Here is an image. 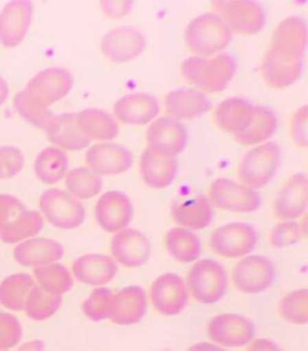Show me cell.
<instances>
[{
    "label": "cell",
    "instance_id": "cell-17",
    "mask_svg": "<svg viewBox=\"0 0 308 351\" xmlns=\"http://www.w3.org/2000/svg\"><path fill=\"white\" fill-rule=\"evenodd\" d=\"M100 47L108 60L113 63H127L143 52L146 39L135 28L121 27L104 35Z\"/></svg>",
    "mask_w": 308,
    "mask_h": 351
},
{
    "label": "cell",
    "instance_id": "cell-2",
    "mask_svg": "<svg viewBox=\"0 0 308 351\" xmlns=\"http://www.w3.org/2000/svg\"><path fill=\"white\" fill-rule=\"evenodd\" d=\"M231 35L229 27L220 16L205 14L188 25L185 41L191 53L206 58L222 52L229 45Z\"/></svg>",
    "mask_w": 308,
    "mask_h": 351
},
{
    "label": "cell",
    "instance_id": "cell-37",
    "mask_svg": "<svg viewBox=\"0 0 308 351\" xmlns=\"http://www.w3.org/2000/svg\"><path fill=\"white\" fill-rule=\"evenodd\" d=\"M303 63L283 64L265 56L261 64V75L270 88L283 89L298 81L303 73Z\"/></svg>",
    "mask_w": 308,
    "mask_h": 351
},
{
    "label": "cell",
    "instance_id": "cell-46",
    "mask_svg": "<svg viewBox=\"0 0 308 351\" xmlns=\"http://www.w3.org/2000/svg\"><path fill=\"white\" fill-rule=\"evenodd\" d=\"M25 210L23 202L12 195H0V230Z\"/></svg>",
    "mask_w": 308,
    "mask_h": 351
},
{
    "label": "cell",
    "instance_id": "cell-7",
    "mask_svg": "<svg viewBox=\"0 0 308 351\" xmlns=\"http://www.w3.org/2000/svg\"><path fill=\"white\" fill-rule=\"evenodd\" d=\"M258 234L247 223H229L211 234L210 247L213 253L226 258H244L254 250Z\"/></svg>",
    "mask_w": 308,
    "mask_h": 351
},
{
    "label": "cell",
    "instance_id": "cell-33",
    "mask_svg": "<svg viewBox=\"0 0 308 351\" xmlns=\"http://www.w3.org/2000/svg\"><path fill=\"white\" fill-rule=\"evenodd\" d=\"M165 244L169 254L178 263H194L200 256V239L191 230L174 228L167 232Z\"/></svg>",
    "mask_w": 308,
    "mask_h": 351
},
{
    "label": "cell",
    "instance_id": "cell-36",
    "mask_svg": "<svg viewBox=\"0 0 308 351\" xmlns=\"http://www.w3.org/2000/svg\"><path fill=\"white\" fill-rule=\"evenodd\" d=\"M277 129V118L265 108H254V117L247 130L235 135L236 141L245 146H254L269 140Z\"/></svg>",
    "mask_w": 308,
    "mask_h": 351
},
{
    "label": "cell",
    "instance_id": "cell-40",
    "mask_svg": "<svg viewBox=\"0 0 308 351\" xmlns=\"http://www.w3.org/2000/svg\"><path fill=\"white\" fill-rule=\"evenodd\" d=\"M284 320L295 325H306L308 322V290L300 289L284 296L279 306Z\"/></svg>",
    "mask_w": 308,
    "mask_h": 351
},
{
    "label": "cell",
    "instance_id": "cell-24",
    "mask_svg": "<svg viewBox=\"0 0 308 351\" xmlns=\"http://www.w3.org/2000/svg\"><path fill=\"white\" fill-rule=\"evenodd\" d=\"M44 132L51 141L69 151H81L91 143L88 137L80 130L78 113L54 114Z\"/></svg>",
    "mask_w": 308,
    "mask_h": 351
},
{
    "label": "cell",
    "instance_id": "cell-25",
    "mask_svg": "<svg viewBox=\"0 0 308 351\" xmlns=\"http://www.w3.org/2000/svg\"><path fill=\"white\" fill-rule=\"evenodd\" d=\"M64 256L62 244L51 239H28L14 249V258L25 267H40L56 263Z\"/></svg>",
    "mask_w": 308,
    "mask_h": 351
},
{
    "label": "cell",
    "instance_id": "cell-41",
    "mask_svg": "<svg viewBox=\"0 0 308 351\" xmlns=\"http://www.w3.org/2000/svg\"><path fill=\"white\" fill-rule=\"evenodd\" d=\"M115 293L108 288L95 289L82 306L84 315L92 322L110 320L112 317Z\"/></svg>",
    "mask_w": 308,
    "mask_h": 351
},
{
    "label": "cell",
    "instance_id": "cell-49",
    "mask_svg": "<svg viewBox=\"0 0 308 351\" xmlns=\"http://www.w3.org/2000/svg\"><path fill=\"white\" fill-rule=\"evenodd\" d=\"M104 5H106L105 11L108 12V16H112V17H121L127 14L128 9L130 8V3H118V6H113L112 3H103Z\"/></svg>",
    "mask_w": 308,
    "mask_h": 351
},
{
    "label": "cell",
    "instance_id": "cell-14",
    "mask_svg": "<svg viewBox=\"0 0 308 351\" xmlns=\"http://www.w3.org/2000/svg\"><path fill=\"white\" fill-rule=\"evenodd\" d=\"M151 300L158 313L167 317L178 315L189 300L186 282L178 274H162L152 284Z\"/></svg>",
    "mask_w": 308,
    "mask_h": 351
},
{
    "label": "cell",
    "instance_id": "cell-12",
    "mask_svg": "<svg viewBox=\"0 0 308 351\" xmlns=\"http://www.w3.org/2000/svg\"><path fill=\"white\" fill-rule=\"evenodd\" d=\"M210 197L217 208L236 213H250L260 206L258 193L226 178H218L211 184Z\"/></svg>",
    "mask_w": 308,
    "mask_h": 351
},
{
    "label": "cell",
    "instance_id": "cell-16",
    "mask_svg": "<svg viewBox=\"0 0 308 351\" xmlns=\"http://www.w3.org/2000/svg\"><path fill=\"white\" fill-rule=\"evenodd\" d=\"M33 17V4L27 0L8 3L0 12V44L14 49L23 41Z\"/></svg>",
    "mask_w": 308,
    "mask_h": 351
},
{
    "label": "cell",
    "instance_id": "cell-32",
    "mask_svg": "<svg viewBox=\"0 0 308 351\" xmlns=\"http://www.w3.org/2000/svg\"><path fill=\"white\" fill-rule=\"evenodd\" d=\"M68 166V156L62 149L47 147L40 152L35 159V175L45 184L52 186L63 180Z\"/></svg>",
    "mask_w": 308,
    "mask_h": 351
},
{
    "label": "cell",
    "instance_id": "cell-45",
    "mask_svg": "<svg viewBox=\"0 0 308 351\" xmlns=\"http://www.w3.org/2000/svg\"><path fill=\"white\" fill-rule=\"evenodd\" d=\"M301 239L300 225L295 221H283L276 225L270 234V243L274 248H284L298 243Z\"/></svg>",
    "mask_w": 308,
    "mask_h": 351
},
{
    "label": "cell",
    "instance_id": "cell-52",
    "mask_svg": "<svg viewBox=\"0 0 308 351\" xmlns=\"http://www.w3.org/2000/svg\"><path fill=\"white\" fill-rule=\"evenodd\" d=\"M9 95V86L4 78L0 76V106L5 103Z\"/></svg>",
    "mask_w": 308,
    "mask_h": 351
},
{
    "label": "cell",
    "instance_id": "cell-23",
    "mask_svg": "<svg viewBox=\"0 0 308 351\" xmlns=\"http://www.w3.org/2000/svg\"><path fill=\"white\" fill-rule=\"evenodd\" d=\"M161 111L156 98L148 94H128L113 106L116 117L129 125H143L157 117Z\"/></svg>",
    "mask_w": 308,
    "mask_h": 351
},
{
    "label": "cell",
    "instance_id": "cell-13",
    "mask_svg": "<svg viewBox=\"0 0 308 351\" xmlns=\"http://www.w3.org/2000/svg\"><path fill=\"white\" fill-rule=\"evenodd\" d=\"M211 341L225 348H241L250 344L254 338V326L250 319L225 313L213 317L207 327Z\"/></svg>",
    "mask_w": 308,
    "mask_h": 351
},
{
    "label": "cell",
    "instance_id": "cell-10",
    "mask_svg": "<svg viewBox=\"0 0 308 351\" xmlns=\"http://www.w3.org/2000/svg\"><path fill=\"white\" fill-rule=\"evenodd\" d=\"M276 269L270 258L263 255H250L236 263L233 283L242 293L255 295L268 290L274 284Z\"/></svg>",
    "mask_w": 308,
    "mask_h": 351
},
{
    "label": "cell",
    "instance_id": "cell-15",
    "mask_svg": "<svg viewBox=\"0 0 308 351\" xmlns=\"http://www.w3.org/2000/svg\"><path fill=\"white\" fill-rule=\"evenodd\" d=\"M134 162L132 152L113 142L98 143L86 153V164L97 176H116L129 170Z\"/></svg>",
    "mask_w": 308,
    "mask_h": 351
},
{
    "label": "cell",
    "instance_id": "cell-9",
    "mask_svg": "<svg viewBox=\"0 0 308 351\" xmlns=\"http://www.w3.org/2000/svg\"><path fill=\"white\" fill-rule=\"evenodd\" d=\"M215 11L229 29L242 35H255L263 30L266 15L263 8L254 1H213Z\"/></svg>",
    "mask_w": 308,
    "mask_h": 351
},
{
    "label": "cell",
    "instance_id": "cell-31",
    "mask_svg": "<svg viewBox=\"0 0 308 351\" xmlns=\"http://www.w3.org/2000/svg\"><path fill=\"white\" fill-rule=\"evenodd\" d=\"M35 287L36 282L30 274H16L6 277L0 283V304L12 312L25 311L27 298Z\"/></svg>",
    "mask_w": 308,
    "mask_h": 351
},
{
    "label": "cell",
    "instance_id": "cell-18",
    "mask_svg": "<svg viewBox=\"0 0 308 351\" xmlns=\"http://www.w3.org/2000/svg\"><path fill=\"white\" fill-rule=\"evenodd\" d=\"M132 201L121 191H108L95 206V218L99 226L108 234L127 229L132 219Z\"/></svg>",
    "mask_w": 308,
    "mask_h": 351
},
{
    "label": "cell",
    "instance_id": "cell-5",
    "mask_svg": "<svg viewBox=\"0 0 308 351\" xmlns=\"http://www.w3.org/2000/svg\"><path fill=\"white\" fill-rule=\"evenodd\" d=\"M73 86V78L68 70L49 68L30 78L22 92L33 103L41 108H49L51 105L65 98Z\"/></svg>",
    "mask_w": 308,
    "mask_h": 351
},
{
    "label": "cell",
    "instance_id": "cell-35",
    "mask_svg": "<svg viewBox=\"0 0 308 351\" xmlns=\"http://www.w3.org/2000/svg\"><path fill=\"white\" fill-rule=\"evenodd\" d=\"M35 282L46 293L63 296L73 288V276L62 263H49L33 269Z\"/></svg>",
    "mask_w": 308,
    "mask_h": 351
},
{
    "label": "cell",
    "instance_id": "cell-51",
    "mask_svg": "<svg viewBox=\"0 0 308 351\" xmlns=\"http://www.w3.org/2000/svg\"><path fill=\"white\" fill-rule=\"evenodd\" d=\"M187 351H225L223 348L215 346L213 343H198L191 346Z\"/></svg>",
    "mask_w": 308,
    "mask_h": 351
},
{
    "label": "cell",
    "instance_id": "cell-21",
    "mask_svg": "<svg viewBox=\"0 0 308 351\" xmlns=\"http://www.w3.org/2000/svg\"><path fill=\"white\" fill-rule=\"evenodd\" d=\"M73 272L80 283L102 287L117 276L118 265L115 258L106 255L87 254L73 261Z\"/></svg>",
    "mask_w": 308,
    "mask_h": 351
},
{
    "label": "cell",
    "instance_id": "cell-42",
    "mask_svg": "<svg viewBox=\"0 0 308 351\" xmlns=\"http://www.w3.org/2000/svg\"><path fill=\"white\" fill-rule=\"evenodd\" d=\"M14 108L21 117L43 130H45L51 118L54 117V113L51 112L49 108H41L39 105L33 103L30 99L25 97L23 92L16 94L14 99Z\"/></svg>",
    "mask_w": 308,
    "mask_h": 351
},
{
    "label": "cell",
    "instance_id": "cell-20",
    "mask_svg": "<svg viewBox=\"0 0 308 351\" xmlns=\"http://www.w3.org/2000/svg\"><path fill=\"white\" fill-rule=\"evenodd\" d=\"M307 177L295 175L281 189L274 204V215L281 220L296 219L307 208Z\"/></svg>",
    "mask_w": 308,
    "mask_h": 351
},
{
    "label": "cell",
    "instance_id": "cell-3",
    "mask_svg": "<svg viewBox=\"0 0 308 351\" xmlns=\"http://www.w3.org/2000/svg\"><path fill=\"white\" fill-rule=\"evenodd\" d=\"M186 285L188 293L196 301L202 304H215L224 298L228 276L218 261L204 258L191 266Z\"/></svg>",
    "mask_w": 308,
    "mask_h": 351
},
{
    "label": "cell",
    "instance_id": "cell-44",
    "mask_svg": "<svg viewBox=\"0 0 308 351\" xmlns=\"http://www.w3.org/2000/svg\"><path fill=\"white\" fill-rule=\"evenodd\" d=\"M25 165L23 153L14 146L0 147V180L19 175Z\"/></svg>",
    "mask_w": 308,
    "mask_h": 351
},
{
    "label": "cell",
    "instance_id": "cell-27",
    "mask_svg": "<svg viewBox=\"0 0 308 351\" xmlns=\"http://www.w3.org/2000/svg\"><path fill=\"white\" fill-rule=\"evenodd\" d=\"M254 117V106L244 99H226L215 111V121L220 130L239 135L248 129Z\"/></svg>",
    "mask_w": 308,
    "mask_h": 351
},
{
    "label": "cell",
    "instance_id": "cell-48",
    "mask_svg": "<svg viewBox=\"0 0 308 351\" xmlns=\"http://www.w3.org/2000/svg\"><path fill=\"white\" fill-rule=\"evenodd\" d=\"M247 351H282L279 349V346L274 341H270L268 338H260L252 341L248 350Z\"/></svg>",
    "mask_w": 308,
    "mask_h": 351
},
{
    "label": "cell",
    "instance_id": "cell-39",
    "mask_svg": "<svg viewBox=\"0 0 308 351\" xmlns=\"http://www.w3.org/2000/svg\"><path fill=\"white\" fill-rule=\"evenodd\" d=\"M62 303V296L46 293L36 285L25 301V314L35 322H43L54 315V313L58 311Z\"/></svg>",
    "mask_w": 308,
    "mask_h": 351
},
{
    "label": "cell",
    "instance_id": "cell-8",
    "mask_svg": "<svg viewBox=\"0 0 308 351\" xmlns=\"http://www.w3.org/2000/svg\"><path fill=\"white\" fill-rule=\"evenodd\" d=\"M40 208L49 224L57 229H78L86 217L84 205L60 189L45 191L40 199Z\"/></svg>",
    "mask_w": 308,
    "mask_h": 351
},
{
    "label": "cell",
    "instance_id": "cell-30",
    "mask_svg": "<svg viewBox=\"0 0 308 351\" xmlns=\"http://www.w3.org/2000/svg\"><path fill=\"white\" fill-rule=\"evenodd\" d=\"M78 124L80 130L89 140L108 141L117 137L118 124L110 114L97 108H86L78 113Z\"/></svg>",
    "mask_w": 308,
    "mask_h": 351
},
{
    "label": "cell",
    "instance_id": "cell-11",
    "mask_svg": "<svg viewBox=\"0 0 308 351\" xmlns=\"http://www.w3.org/2000/svg\"><path fill=\"white\" fill-rule=\"evenodd\" d=\"M187 142L186 128L172 118H159L147 130V151L157 156H178L185 151Z\"/></svg>",
    "mask_w": 308,
    "mask_h": 351
},
{
    "label": "cell",
    "instance_id": "cell-6",
    "mask_svg": "<svg viewBox=\"0 0 308 351\" xmlns=\"http://www.w3.org/2000/svg\"><path fill=\"white\" fill-rule=\"evenodd\" d=\"M279 148L272 142L250 149L241 161L239 177L250 189L266 186L279 165Z\"/></svg>",
    "mask_w": 308,
    "mask_h": 351
},
{
    "label": "cell",
    "instance_id": "cell-29",
    "mask_svg": "<svg viewBox=\"0 0 308 351\" xmlns=\"http://www.w3.org/2000/svg\"><path fill=\"white\" fill-rule=\"evenodd\" d=\"M140 171L147 186L164 189L171 186L176 178L177 162L174 158L157 156L146 149L142 153Z\"/></svg>",
    "mask_w": 308,
    "mask_h": 351
},
{
    "label": "cell",
    "instance_id": "cell-4",
    "mask_svg": "<svg viewBox=\"0 0 308 351\" xmlns=\"http://www.w3.org/2000/svg\"><path fill=\"white\" fill-rule=\"evenodd\" d=\"M307 46L306 22L298 16H290L282 21L274 29L271 47L266 52L271 59L279 63H303Z\"/></svg>",
    "mask_w": 308,
    "mask_h": 351
},
{
    "label": "cell",
    "instance_id": "cell-34",
    "mask_svg": "<svg viewBox=\"0 0 308 351\" xmlns=\"http://www.w3.org/2000/svg\"><path fill=\"white\" fill-rule=\"evenodd\" d=\"M44 229L43 215L38 210H25L15 219L0 230V239L5 243H19L21 241L29 239L40 234Z\"/></svg>",
    "mask_w": 308,
    "mask_h": 351
},
{
    "label": "cell",
    "instance_id": "cell-1",
    "mask_svg": "<svg viewBox=\"0 0 308 351\" xmlns=\"http://www.w3.org/2000/svg\"><path fill=\"white\" fill-rule=\"evenodd\" d=\"M235 59L230 54H217L213 58L191 57L181 65L183 78L193 87L206 93H220L234 77Z\"/></svg>",
    "mask_w": 308,
    "mask_h": 351
},
{
    "label": "cell",
    "instance_id": "cell-43",
    "mask_svg": "<svg viewBox=\"0 0 308 351\" xmlns=\"http://www.w3.org/2000/svg\"><path fill=\"white\" fill-rule=\"evenodd\" d=\"M20 320L10 313L0 311V351L10 350L22 339Z\"/></svg>",
    "mask_w": 308,
    "mask_h": 351
},
{
    "label": "cell",
    "instance_id": "cell-47",
    "mask_svg": "<svg viewBox=\"0 0 308 351\" xmlns=\"http://www.w3.org/2000/svg\"><path fill=\"white\" fill-rule=\"evenodd\" d=\"M290 130H292V136L295 143L303 148H306L308 145L307 106L306 105L298 108V111L294 113L290 122Z\"/></svg>",
    "mask_w": 308,
    "mask_h": 351
},
{
    "label": "cell",
    "instance_id": "cell-38",
    "mask_svg": "<svg viewBox=\"0 0 308 351\" xmlns=\"http://www.w3.org/2000/svg\"><path fill=\"white\" fill-rule=\"evenodd\" d=\"M65 186L73 197L87 200L98 195L103 189V181L99 176L86 167H78L69 172Z\"/></svg>",
    "mask_w": 308,
    "mask_h": 351
},
{
    "label": "cell",
    "instance_id": "cell-26",
    "mask_svg": "<svg viewBox=\"0 0 308 351\" xmlns=\"http://www.w3.org/2000/svg\"><path fill=\"white\" fill-rule=\"evenodd\" d=\"M213 219L210 199L204 195L189 196L172 208V220L187 230H202Z\"/></svg>",
    "mask_w": 308,
    "mask_h": 351
},
{
    "label": "cell",
    "instance_id": "cell-50",
    "mask_svg": "<svg viewBox=\"0 0 308 351\" xmlns=\"http://www.w3.org/2000/svg\"><path fill=\"white\" fill-rule=\"evenodd\" d=\"M16 351H45V343L43 341H28L17 348Z\"/></svg>",
    "mask_w": 308,
    "mask_h": 351
},
{
    "label": "cell",
    "instance_id": "cell-19",
    "mask_svg": "<svg viewBox=\"0 0 308 351\" xmlns=\"http://www.w3.org/2000/svg\"><path fill=\"white\" fill-rule=\"evenodd\" d=\"M111 252L116 263L128 269H137L151 256V243L139 230L123 229L113 236Z\"/></svg>",
    "mask_w": 308,
    "mask_h": 351
},
{
    "label": "cell",
    "instance_id": "cell-22",
    "mask_svg": "<svg viewBox=\"0 0 308 351\" xmlns=\"http://www.w3.org/2000/svg\"><path fill=\"white\" fill-rule=\"evenodd\" d=\"M147 306L146 291L141 287H127L115 295L112 317L110 320L121 326L135 325L146 315Z\"/></svg>",
    "mask_w": 308,
    "mask_h": 351
},
{
    "label": "cell",
    "instance_id": "cell-28",
    "mask_svg": "<svg viewBox=\"0 0 308 351\" xmlns=\"http://www.w3.org/2000/svg\"><path fill=\"white\" fill-rule=\"evenodd\" d=\"M165 108L170 118L188 119L202 116L211 108V100L205 94L193 89H176L167 94Z\"/></svg>",
    "mask_w": 308,
    "mask_h": 351
}]
</instances>
